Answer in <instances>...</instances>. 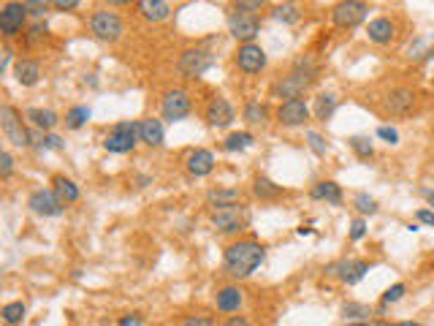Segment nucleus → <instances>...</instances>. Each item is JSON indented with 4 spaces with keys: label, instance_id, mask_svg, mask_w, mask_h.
Returning <instances> with one entry per match:
<instances>
[{
    "label": "nucleus",
    "instance_id": "obj_46",
    "mask_svg": "<svg viewBox=\"0 0 434 326\" xmlns=\"http://www.w3.org/2000/svg\"><path fill=\"white\" fill-rule=\"evenodd\" d=\"M266 3H269V0H231L233 8H239V11H250V14H258L261 8H266Z\"/></svg>",
    "mask_w": 434,
    "mask_h": 326
},
{
    "label": "nucleus",
    "instance_id": "obj_62",
    "mask_svg": "<svg viewBox=\"0 0 434 326\" xmlns=\"http://www.w3.org/2000/svg\"><path fill=\"white\" fill-rule=\"evenodd\" d=\"M432 85H434V79H432Z\"/></svg>",
    "mask_w": 434,
    "mask_h": 326
},
{
    "label": "nucleus",
    "instance_id": "obj_50",
    "mask_svg": "<svg viewBox=\"0 0 434 326\" xmlns=\"http://www.w3.org/2000/svg\"><path fill=\"white\" fill-rule=\"evenodd\" d=\"M79 3H82V0H52V8L68 14V11H76V8H79Z\"/></svg>",
    "mask_w": 434,
    "mask_h": 326
},
{
    "label": "nucleus",
    "instance_id": "obj_24",
    "mask_svg": "<svg viewBox=\"0 0 434 326\" xmlns=\"http://www.w3.org/2000/svg\"><path fill=\"white\" fill-rule=\"evenodd\" d=\"M14 79L22 85V87H36L41 82V63L33 60V57H22L14 63Z\"/></svg>",
    "mask_w": 434,
    "mask_h": 326
},
{
    "label": "nucleus",
    "instance_id": "obj_42",
    "mask_svg": "<svg viewBox=\"0 0 434 326\" xmlns=\"http://www.w3.org/2000/svg\"><path fill=\"white\" fill-rule=\"evenodd\" d=\"M304 141H307V147L318 155V158H326V153H328V144H326V139L320 136L318 131H304Z\"/></svg>",
    "mask_w": 434,
    "mask_h": 326
},
{
    "label": "nucleus",
    "instance_id": "obj_35",
    "mask_svg": "<svg viewBox=\"0 0 434 326\" xmlns=\"http://www.w3.org/2000/svg\"><path fill=\"white\" fill-rule=\"evenodd\" d=\"M24 316H27V304L24 302H8L3 304V310H0V318H3V324L6 326H17L24 321Z\"/></svg>",
    "mask_w": 434,
    "mask_h": 326
},
{
    "label": "nucleus",
    "instance_id": "obj_20",
    "mask_svg": "<svg viewBox=\"0 0 434 326\" xmlns=\"http://www.w3.org/2000/svg\"><path fill=\"white\" fill-rule=\"evenodd\" d=\"M396 33H399V27L389 17H375V20H369V24H366V38L375 47H389V44H393Z\"/></svg>",
    "mask_w": 434,
    "mask_h": 326
},
{
    "label": "nucleus",
    "instance_id": "obj_37",
    "mask_svg": "<svg viewBox=\"0 0 434 326\" xmlns=\"http://www.w3.org/2000/svg\"><path fill=\"white\" fill-rule=\"evenodd\" d=\"M272 20L291 27V24H296L298 20H301V11H298L294 3H280V6L272 8Z\"/></svg>",
    "mask_w": 434,
    "mask_h": 326
},
{
    "label": "nucleus",
    "instance_id": "obj_49",
    "mask_svg": "<svg viewBox=\"0 0 434 326\" xmlns=\"http://www.w3.org/2000/svg\"><path fill=\"white\" fill-rule=\"evenodd\" d=\"M415 220L424 223V226H434V210L432 207H421V210L415 212Z\"/></svg>",
    "mask_w": 434,
    "mask_h": 326
},
{
    "label": "nucleus",
    "instance_id": "obj_57",
    "mask_svg": "<svg viewBox=\"0 0 434 326\" xmlns=\"http://www.w3.org/2000/svg\"><path fill=\"white\" fill-rule=\"evenodd\" d=\"M366 326H396V324H391V321H386V318H375V321H369Z\"/></svg>",
    "mask_w": 434,
    "mask_h": 326
},
{
    "label": "nucleus",
    "instance_id": "obj_44",
    "mask_svg": "<svg viewBox=\"0 0 434 326\" xmlns=\"http://www.w3.org/2000/svg\"><path fill=\"white\" fill-rule=\"evenodd\" d=\"M180 326H217V321L206 313H190V316H182Z\"/></svg>",
    "mask_w": 434,
    "mask_h": 326
},
{
    "label": "nucleus",
    "instance_id": "obj_58",
    "mask_svg": "<svg viewBox=\"0 0 434 326\" xmlns=\"http://www.w3.org/2000/svg\"><path fill=\"white\" fill-rule=\"evenodd\" d=\"M296 234H298V236H310V234H312V229H307V226H301V229H296Z\"/></svg>",
    "mask_w": 434,
    "mask_h": 326
},
{
    "label": "nucleus",
    "instance_id": "obj_29",
    "mask_svg": "<svg viewBox=\"0 0 434 326\" xmlns=\"http://www.w3.org/2000/svg\"><path fill=\"white\" fill-rule=\"evenodd\" d=\"M291 71L298 73L301 79H307L310 85H315V82L320 79V63L312 57V55H298L296 60L291 63Z\"/></svg>",
    "mask_w": 434,
    "mask_h": 326
},
{
    "label": "nucleus",
    "instance_id": "obj_40",
    "mask_svg": "<svg viewBox=\"0 0 434 326\" xmlns=\"http://www.w3.org/2000/svg\"><path fill=\"white\" fill-rule=\"evenodd\" d=\"M22 3L33 22H44V17L52 11V0H22Z\"/></svg>",
    "mask_w": 434,
    "mask_h": 326
},
{
    "label": "nucleus",
    "instance_id": "obj_22",
    "mask_svg": "<svg viewBox=\"0 0 434 326\" xmlns=\"http://www.w3.org/2000/svg\"><path fill=\"white\" fill-rule=\"evenodd\" d=\"M310 199L312 201H326L331 207H342L345 201L342 185L334 183V180H320V183H315V185L310 187Z\"/></svg>",
    "mask_w": 434,
    "mask_h": 326
},
{
    "label": "nucleus",
    "instance_id": "obj_56",
    "mask_svg": "<svg viewBox=\"0 0 434 326\" xmlns=\"http://www.w3.org/2000/svg\"><path fill=\"white\" fill-rule=\"evenodd\" d=\"M150 183H152V177H147V174H141V177H136V185H138V187H147V185H150Z\"/></svg>",
    "mask_w": 434,
    "mask_h": 326
},
{
    "label": "nucleus",
    "instance_id": "obj_11",
    "mask_svg": "<svg viewBox=\"0 0 434 326\" xmlns=\"http://www.w3.org/2000/svg\"><path fill=\"white\" fill-rule=\"evenodd\" d=\"M27 30V8H24L22 0H8L0 11V36L6 41L17 38V36H24Z\"/></svg>",
    "mask_w": 434,
    "mask_h": 326
},
{
    "label": "nucleus",
    "instance_id": "obj_48",
    "mask_svg": "<svg viewBox=\"0 0 434 326\" xmlns=\"http://www.w3.org/2000/svg\"><path fill=\"white\" fill-rule=\"evenodd\" d=\"M377 139H383L389 147H396V144H399V131H396L393 125H380V128H377Z\"/></svg>",
    "mask_w": 434,
    "mask_h": 326
},
{
    "label": "nucleus",
    "instance_id": "obj_60",
    "mask_svg": "<svg viewBox=\"0 0 434 326\" xmlns=\"http://www.w3.org/2000/svg\"><path fill=\"white\" fill-rule=\"evenodd\" d=\"M345 326H366V321H347Z\"/></svg>",
    "mask_w": 434,
    "mask_h": 326
},
{
    "label": "nucleus",
    "instance_id": "obj_34",
    "mask_svg": "<svg viewBox=\"0 0 434 326\" xmlns=\"http://www.w3.org/2000/svg\"><path fill=\"white\" fill-rule=\"evenodd\" d=\"M90 117H92V109L82 104V106H71L68 112H66V120H63V122H66L68 131H82V128L90 122Z\"/></svg>",
    "mask_w": 434,
    "mask_h": 326
},
{
    "label": "nucleus",
    "instance_id": "obj_41",
    "mask_svg": "<svg viewBox=\"0 0 434 326\" xmlns=\"http://www.w3.org/2000/svg\"><path fill=\"white\" fill-rule=\"evenodd\" d=\"M342 316L347 318V321H366V318L372 316V307L364 302H345Z\"/></svg>",
    "mask_w": 434,
    "mask_h": 326
},
{
    "label": "nucleus",
    "instance_id": "obj_27",
    "mask_svg": "<svg viewBox=\"0 0 434 326\" xmlns=\"http://www.w3.org/2000/svg\"><path fill=\"white\" fill-rule=\"evenodd\" d=\"M52 190L60 196L63 204H76V201L82 199L79 185H76L71 177H66V174H55V177H52Z\"/></svg>",
    "mask_w": 434,
    "mask_h": 326
},
{
    "label": "nucleus",
    "instance_id": "obj_54",
    "mask_svg": "<svg viewBox=\"0 0 434 326\" xmlns=\"http://www.w3.org/2000/svg\"><path fill=\"white\" fill-rule=\"evenodd\" d=\"M106 8H122V6H131V3H136V0H101Z\"/></svg>",
    "mask_w": 434,
    "mask_h": 326
},
{
    "label": "nucleus",
    "instance_id": "obj_53",
    "mask_svg": "<svg viewBox=\"0 0 434 326\" xmlns=\"http://www.w3.org/2000/svg\"><path fill=\"white\" fill-rule=\"evenodd\" d=\"M11 60H14V52L6 47V49H3V63H0V73H6V71L11 69Z\"/></svg>",
    "mask_w": 434,
    "mask_h": 326
},
{
    "label": "nucleus",
    "instance_id": "obj_45",
    "mask_svg": "<svg viewBox=\"0 0 434 326\" xmlns=\"http://www.w3.org/2000/svg\"><path fill=\"white\" fill-rule=\"evenodd\" d=\"M366 232H369V229H366V218L359 215V218H353V220H350V232H347L350 242H361V239L366 236Z\"/></svg>",
    "mask_w": 434,
    "mask_h": 326
},
{
    "label": "nucleus",
    "instance_id": "obj_36",
    "mask_svg": "<svg viewBox=\"0 0 434 326\" xmlns=\"http://www.w3.org/2000/svg\"><path fill=\"white\" fill-rule=\"evenodd\" d=\"M347 147L356 153V158H359V161H369V158H375V144H372V139L364 136V134L350 136V139H347Z\"/></svg>",
    "mask_w": 434,
    "mask_h": 326
},
{
    "label": "nucleus",
    "instance_id": "obj_14",
    "mask_svg": "<svg viewBox=\"0 0 434 326\" xmlns=\"http://www.w3.org/2000/svg\"><path fill=\"white\" fill-rule=\"evenodd\" d=\"M372 269V264L364 258H340L334 264H328L323 272L326 275H334L342 285H359L366 278V272Z\"/></svg>",
    "mask_w": 434,
    "mask_h": 326
},
{
    "label": "nucleus",
    "instance_id": "obj_18",
    "mask_svg": "<svg viewBox=\"0 0 434 326\" xmlns=\"http://www.w3.org/2000/svg\"><path fill=\"white\" fill-rule=\"evenodd\" d=\"M215 153L212 150H206V147H193V150H187V155H185V171L190 174V177H196V180H201V177H209L212 171H215Z\"/></svg>",
    "mask_w": 434,
    "mask_h": 326
},
{
    "label": "nucleus",
    "instance_id": "obj_32",
    "mask_svg": "<svg viewBox=\"0 0 434 326\" xmlns=\"http://www.w3.org/2000/svg\"><path fill=\"white\" fill-rule=\"evenodd\" d=\"M33 147L38 150V153H49V150H66V139L63 136H57L55 131H38V128H33Z\"/></svg>",
    "mask_w": 434,
    "mask_h": 326
},
{
    "label": "nucleus",
    "instance_id": "obj_2",
    "mask_svg": "<svg viewBox=\"0 0 434 326\" xmlns=\"http://www.w3.org/2000/svg\"><path fill=\"white\" fill-rule=\"evenodd\" d=\"M141 120H120L112 125V131L103 139V150L112 155H128L136 150V144L141 141Z\"/></svg>",
    "mask_w": 434,
    "mask_h": 326
},
{
    "label": "nucleus",
    "instance_id": "obj_9",
    "mask_svg": "<svg viewBox=\"0 0 434 326\" xmlns=\"http://www.w3.org/2000/svg\"><path fill=\"white\" fill-rule=\"evenodd\" d=\"M226 27H229V36L236 44H250L261 36V20L258 14L250 11H239V8H229V17H226Z\"/></svg>",
    "mask_w": 434,
    "mask_h": 326
},
{
    "label": "nucleus",
    "instance_id": "obj_8",
    "mask_svg": "<svg viewBox=\"0 0 434 326\" xmlns=\"http://www.w3.org/2000/svg\"><path fill=\"white\" fill-rule=\"evenodd\" d=\"M369 17V3L366 0H340L331 6V24L337 30H356Z\"/></svg>",
    "mask_w": 434,
    "mask_h": 326
},
{
    "label": "nucleus",
    "instance_id": "obj_3",
    "mask_svg": "<svg viewBox=\"0 0 434 326\" xmlns=\"http://www.w3.org/2000/svg\"><path fill=\"white\" fill-rule=\"evenodd\" d=\"M87 27H90L92 38L95 41H103V44H117L125 36L122 17L117 11H109V8H95L90 17H87Z\"/></svg>",
    "mask_w": 434,
    "mask_h": 326
},
{
    "label": "nucleus",
    "instance_id": "obj_28",
    "mask_svg": "<svg viewBox=\"0 0 434 326\" xmlns=\"http://www.w3.org/2000/svg\"><path fill=\"white\" fill-rule=\"evenodd\" d=\"M239 199H242L239 187H212V190H206V204L215 207V210L239 204Z\"/></svg>",
    "mask_w": 434,
    "mask_h": 326
},
{
    "label": "nucleus",
    "instance_id": "obj_33",
    "mask_svg": "<svg viewBox=\"0 0 434 326\" xmlns=\"http://www.w3.org/2000/svg\"><path fill=\"white\" fill-rule=\"evenodd\" d=\"M255 144V134L252 131H231L223 139V150L226 153H245Z\"/></svg>",
    "mask_w": 434,
    "mask_h": 326
},
{
    "label": "nucleus",
    "instance_id": "obj_17",
    "mask_svg": "<svg viewBox=\"0 0 434 326\" xmlns=\"http://www.w3.org/2000/svg\"><path fill=\"white\" fill-rule=\"evenodd\" d=\"M310 87H312V85H310L307 79H301L298 73L288 71L285 76H277L275 82H272V87H269V95H272V98H280V104H282V101L304 98Z\"/></svg>",
    "mask_w": 434,
    "mask_h": 326
},
{
    "label": "nucleus",
    "instance_id": "obj_15",
    "mask_svg": "<svg viewBox=\"0 0 434 326\" xmlns=\"http://www.w3.org/2000/svg\"><path fill=\"white\" fill-rule=\"evenodd\" d=\"M27 210L38 218H60L66 212V204L60 201V196L52 187H36L27 196Z\"/></svg>",
    "mask_w": 434,
    "mask_h": 326
},
{
    "label": "nucleus",
    "instance_id": "obj_51",
    "mask_svg": "<svg viewBox=\"0 0 434 326\" xmlns=\"http://www.w3.org/2000/svg\"><path fill=\"white\" fill-rule=\"evenodd\" d=\"M223 326H252V321L247 318V316H239V313H233V316H229V318L223 321Z\"/></svg>",
    "mask_w": 434,
    "mask_h": 326
},
{
    "label": "nucleus",
    "instance_id": "obj_10",
    "mask_svg": "<svg viewBox=\"0 0 434 326\" xmlns=\"http://www.w3.org/2000/svg\"><path fill=\"white\" fill-rule=\"evenodd\" d=\"M233 66L242 71L245 76H258V73H263L266 66H269V55H266V49L261 47V44H239L236 52H233Z\"/></svg>",
    "mask_w": 434,
    "mask_h": 326
},
{
    "label": "nucleus",
    "instance_id": "obj_19",
    "mask_svg": "<svg viewBox=\"0 0 434 326\" xmlns=\"http://www.w3.org/2000/svg\"><path fill=\"white\" fill-rule=\"evenodd\" d=\"M245 304V291L239 288V283H229V285H220L215 291V307L217 313H226V316H233L239 313Z\"/></svg>",
    "mask_w": 434,
    "mask_h": 326
},
{
    "label": "nucleus",
    "instance_id": "obj_43",
    "mask_svg": "<svg viewBox=\"0 0 434 326\" xmlns=\"http://www.w3.org/2000/svg\"><path fill=\"white\" fill-rule=\"evenodd\" d=\"M405 294H407V285H405V283H393L391 288H386V291H383L380 302L396 304V302H399V299H402V297H405Z\"/></svg>",
    "mask_w": 434,
    "mask_h": 326
},
{
    "label": "nucleus",
    "instance_id": "obj_52",
    "mask_svg": "<svg viewBox=\"0 0 434 326\" xmlns=\"http://www.w3.org/2000/svg\"><path fill=\"white\" fill-rule=\"evenodd\" d=\"M141 324H144L141 313H131V316H122L120 318V326H141Z\"/></svg>",
    "mask_w": 434,
    "mask_h": 326
},
{
    "label": "nucleus",
    "instance_id": "obj_39",
    "mask_svg": "<svg viewBox=\"0 0 434 326\" xmlns=\"http://www.w3.org/2000/svg\"><path fill=\"white\" fill-rule=\"evenodd\" d=\"M353 210L359 212L361 218H372V215H377V212H380V204H377L369 193L361 190V193H356V196H353Z\"/></svg>",
    "mask_w": 434,
    "mask_h": 326
},
{
    "label": "nucleus",
    "instance_id": "obj_47",
    "mask_svg": "<svg viewBox=\"0 0 434 326\" xmlns=\"http://www.w3.org/2000/svg\"><path fill=\"white\" fill-rule=\"evenodd\" d=\"M11 174H14V155L8 150H3L0 153V180H11Z\"/></svg>",
    "mask_w": 434,
    "mask_h": 326
},
{
    "label": "nucleus",
    "instance_id": "obj_55",
    "mask_svg": "<svg viewBox=\"0 0 434 326\" xmlns=\"http://www.w3.org/2000/svg\"><path fill=\"white\" fill-rule=\"evenodd\" d=\"M421 193H424V199L429 201V207H432V210H434V190H432V187H424Z\"/></svg>",
    "mask_w": 434,
    "mask_h": 326
},
{
    "label": "nucleus",
    "instance_id": "obj_21",
    "mask_svg": "<svg viewBox=\"0 0 434 326\" xmlns=\"http://www.w3.org/2000/svg\"><path fill=\"white\" fill-rule=\"evenodd\" d=\"M136 14L150 24H160L171 17V3L168 0H136Z\"/></svg>",
    "mask_w": 434,
    "mask_h": 326
},
{
    "label": "nucleus",
    "instance_id": "obj_13",
    "mask_svg": "<svg viewBox=\"0 0 434 326\" xmlns=\"http://www.w3.org/2000/svg\"><path fill=\"white\" fill-rule=\"evenodd\" d=\"M204 120L209 128H215V131H226L233 125V120H236V109L231 106V101L226 95H209V101L204 104Z\"/></svg>",
    "mask_w": 434,
    "mask_h": 326
},
{
    "label": "nucleus",
    "instance_id": "obj_31",
    "mask_svg": "<svg viewBox=\"0 0 434 326\" xmlns=\"http://www.w3.org/2000/svg\"><path fill=\"white\" fill-rule=\"evenodd\" d=\"M242 120L247 122V125H266L269 122V106L266 104H261V101H245V106H242Z\"/></svg>",
    "mask_w": 434,
    "mask_h": 326
},
{
    "label": "nucleus",
    "instance_id": "obj_6",
    "mask_svg": "<svg viewBox=\"0 0 434 326\" xmlns=\"http://www.w3.org/2000/svg\"><path fill=\"white\" fill-rule=\"evenodd\" d=\"M212 66H215V52L206 47H187L177 57V71H180V76L187 79V82L201 79Z\"/></svg>",
    "mask_w": 434,
    "mask_h": 326
},
{
    "label": "nucleus",
    "instance_id": "obj_7",
    "mask_svg": "<svg viewBox=\"0 0 434 326\" xmlns=\"http://www.w3.org/2000/svg\"><path fill=\"white\" fill-rule=\"evenodd\" d=\"M193 112V95L185 87H171L160 95V120L163 122H182Z\"/></svg>",
    "mask_w": 434,
    "mask_h": 326
},
{
    "label": "nucleus",
    "instance_id": "obj_26",
    "mask_svg": "<svg viewBox=\"0 0 434 326\" xmlns=\"http://www.w3.org/2000/svg\"><path fill=\"white\" fill-rule=\"evenodd\" d=\"M288 190L282 185H277L275 180H269L266 174H255L252 177V196L261 201H277L280 196H285Z\"/></svg>",
    "mask_w": 434,
    "mask_h": 326
},
{
    "label": "nucleus",
    "instance_id": "obj_38",
    "mask_svg": "<svg viewBox=\"0 0 434 326\" xmlns=\"http://www.w3.org/2000/svg\"><path fill=\"white\" fill-rule=\"evenodd\" d=\"M46 36H49V27H46V22H33V24H27V30H24L22 44L27 49H36L38 44H44Z\"/></svg>",
    "mask_w": 434,
    "mask_h": 326
},
{
    "label": "nucleus",
    "instance_id": "obj_59",
    "mask_svg": "<svg viewBox=\"0 0 434 326\" xmlns=\"http://www.w3.org/2000/svg\"><path fill=\"white\" fill-rule=\"evenodd\" d=\"M396 326H424V324H418V321H399Z\"/></svg>",
    "mask_w": 434,
    "mask_h": 326
},
{
    "label": "nucleus",
    "instance_id": "obj_1",
    "mask_svg": "<svg viewBox=\"0 0 434 326\" xmlns=\"http://www.w3.org/2000/svg\"><path fill=\"white\" fill-rule=\"evenodd\" d=\"M263 261H266V245L258 242L255 236H239L229 242L223 250V275L233 283H242L252 278Z\"/></svg>",
    "mask_w": 434,
    "mask_h": 326
},
{
    "label": "nucleus",
    "instance_id": "obj_16",
    "mask_svg": "<svg viewBox=\"0 0 434 326\" xmlns=\"http://www.w3.org/2000/svg\"><path fill=\"white\" fill-rule=\"evenodd\" d=\"M275 117L282 128H304L310 122V117H312V109H310V104L304 98H294V101H282L277 106Z\"/></svg>",
    "mask_w": 434,
    "mask_h": 326
},
{
    "label": "nucleus",
    "instance_id": "obj_23",
    "mask_svg": "<svg viewBox=\"0 0 434 326\" xmlns=\"http://www.w3.org/2000/svg\"><path fill=\"white\" fill-rule=\"evenodd\" d=\"M141 144H147L150 150H160L163 141H166V128H163V120L158 117H144L141 120Z\"/></svg>",
    "mask_w": 434,
    "mask_h": 326
},
{
    "label": "nucleus",
    "instance_id": "obj_5",
    "mask_svg": "<svg viewBox=\"0 0 434 326\" xmlns=\"http://www.w3.org/2000/svg\"><path fill=\"white\" fill-rule=\"evenodd\" d=\"M209 223L217 234H226V236H239V234L247 229L250 223V210L245 204H231V207H220V210H212L209 215Z\"/></svg>",
    "mask_w": 434,
    "mask_h": 326
},
{
    "label": "nucleus",
    "instance_id": "obj_25",
    "mask_svg": "<svg viewBox=\"0 0 434 326\" xmlns=\"http://www.w3.org/2000/svg\"><path fill=\"white\" fill-rule=\"evenodd\" d=\"M24 120L33 125V128H38V131H55L57 125H60V115L55 112V109H41V106H30V109H24Z\"/></svg>",
    "mask_w": 434,
    "mask_h": 326
},
{
    "label": "nucleus",
    "instance_id": "obj_61",
    "mask_svg": "<svg viewBox=\"0 0 434 326\" xmlns=\"http://www.w3.org/2000/svg\"><path fill=\"white\" fill-rule=\"evenodd\" d=\"M282 3H294V6H296V3H301V0H282Z\"/></svg>",
    "mask_w": 434,
    "mask_h": 326
},
{
    "label": "nucleus",
    "instance_id": "obj_12",
    "mask_svg": "<svg viewBox=\"0 0 434 326\" xmlns=\"http://www.w3.org/2000/svg\"><path fill=\"white\" fill-rule=\"evenodd\" d=\"M415 106H418V90L410 85L391 87L389 93L383 95V112L391 117H407L412 115Z\"/></svg>",
    "mask_w": 434,
    "mask_h": 326
},
{
    "label": "nucleus",
    "instance_id": "obj_4",
    "mask_svg": "<svg viewBox=\"0 0 434 326\" xmlns=\"http://www.w3.org/2000/svg\"><path fill=\"white\" fill-rule=\"evenodd\" d=\"M0 128H3V136L11 147H17V150L33 147V131H27L22 112L17 106H11V104L0 106Z\"/></svg>",
    "mask_w": 434,
    "mask_h": 326
},
{
    "label": "nucleus",
    "instance_id": "obj_30",
    "mask_svg": "<svg viewBox=\"0 0 434 326\" xmlns=\"http://www.w3.org/2000/svg\"><path fill=\"white\" fill-rule=\"evenodd\" d=\"M337 106H340V98L334 93H320L315 95V104H312V117L318 120V122H328L334 112H337Z\"/></svg>",
    "mask_w": 434,
    "mask_h": 326
}]
</instances>
